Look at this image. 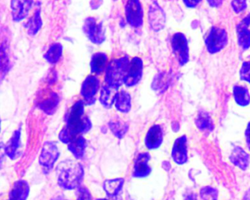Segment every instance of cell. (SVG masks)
<instances>
[{
  "mask_svg": "<svg viewBox=\"0 0 250 200\" xmlns=\"http://www.w3.org/2000/svg\"><path fill=\"white\" fill-rule=\"evenodd\" d=\"M85 105L84 100H80L70 109L67 115L66 125L59 134L60 140L64 144H69L74 139L83 136L91 128V122L84 114Z\"/></svg>",
  "mask_w": 250,
  "mask_h": 200,
  "instance_id": "cell-1",
  "label": "cell"
},
{
  "mask_svg": "<svg viewBox=\"0 0 250 200\" xmlns=\"http://www.w3.org/2000/svg\"><path fill=\"white\" fill-rule=\"evenodd\" d=\"M58 185L66 190L79 188L84 178V169L77 160H65L57 166Z\"/></svg>",
  "mask_w": 250,
  "mask_h": 200,
  "instance_id": "cell-2",
  "label": "cell"
},
{
  "mask_svg": "<svg viewBox=\"0 0 250 200\" xmlns=\"http://www.w3.org/2000/svg\"><path fill=\"white\" fill-rule=\"evenodd\" d=\"M129 63L130 60L128 56L121 57L112 60L108 64L105 71V83L119 89L124 84V80L126 77Z\"/></svg>",
  "mask_w": 250,
  "mask_h": 200,
  "instance_id": "cell-3",
  "label": "cell"
},
{
  "mask_svg": "<svg viewBox=\"0 0 250 200\" xmlns=\"http://www.w3.org/2000/svg\"><path fill=\"white\" fill-rule=\"evenodd\" d=\"M205 43L208 52L210 54L218 53L228 45V33L220 27H213L209 31Z\"/></svg>",
  "mask_w": 250,
  "mask_h": 200,
  "instance_id": "cell-4",
  "label": "cell"
},
{
  "mask_svg": "<svg viewBox=\"0 0 250 200\" xmlns=\"http://www.w3.org/2000/svg\"><path fill=\"white\" fill-rule=\"evenodd\" d=\"M83 30L89 40L94 44H102L106 40V30L103 23L93 17L86 19Z\"/></svg>",
  "mask_w": 250,
  "mask_h": 200,
  "instance_id": "cell-5",
  "label": "cell"
},
{
  "mask_svg": "<svg viewBox=\"0 0 250 200\" xmlns=\"http://www.w3.org/2000/svg\"><path fill=\"white\" fill-rule=\"evenodd\" d=\"M172 52L180 65H186L189 60L188 40L182 33H176L171 39Z\"/></svg>",
  "mask_w": 250,
  "mask_h": 200,
  "instance_id": "cell-6",
  "label": "cell"
},
{
  "mask_svg": "<svg viewBox=\"0 0 250 200\" xmlns=\"http://www.w3.org/2000/svg\"><path fill=\"white\" fill-rule=\"evenodd\" d=\"M59 156V150L55 142L48 141L45 143L39 158V163L44 173L51 172Z\"/></svg>",
  "mask_w": 250,
  "mask_h": 200,
  "instance_id": "cell-7",
  "label": "cell"
},
{
  "mask_svg": "<svg viewBox=\"0 0 250 200\" xmlns=\"http://www.w3.org/2000/svg\"><path fill=\"white\" fill-rule=\"evenodd\" d=\"M127 22L134 28H140L144 22V11L140 0H128L125 8Z\"/></svg>",
  "mask_w": 250,
  "mask_h": 200,
  "instance_id": "cell-8",
  "label": "cell"
},
{
  "mask_svg": "<svg viewBox=\"0 0 250 200\" xmlns=\"http://www.w3.org/2000/svg\"><path fill=\"white\" fill-rule=\"evenodd\" d=\"M143 61L139 57H134L130 60L128 72L124 80V84L126 87H132L137 85L142 80L143 74Z\"/></svg>",
  "mask_w": 250,
  "mask_h": 200,
  "instance_id": "cell-9",
  "label": "cell"
},
{
  "mask_svg": "<svg viewBox=\"0 0 250 200\" xmlns=\"http://www.w3.org/2000/svg\"><path fill=\"white\" fill-rule=\"evenodd\" d=\"M100 88V80L94 75H90L84 80L82 84L81 96L86 104L95 103V97Z\"/></svg>",
  "mask_w": 250,
  "mask_h": 200,
  "instance_id": "cell-10",
  "label": "cell"
},
{
  "mask_svg": "<svg viewBox=\"0 0 250 200\" xmlns=\"http://www.w3.org/2000/svg\"><path fill=\"white\" fill-rule=\"evenodd\" d=\"M35 0H11V10L13 20L20 22L25 20L33 8Z\"/></svg>",
  "mask_w": 250,
  "mask_h": 200,
  "instance_id": "cell-11",
  "label": "cell"
},
{
  "mask_svg": "<svg viewBox=\"0 0 250 200\" xmlns=\"http://www.w3.org/2000/svg\"><path fill=\"white\" fill-rule=\"evenodd\" d=\"M149 24L155 32L160 31L166 24V16L162 8L156 2L150 5L148 11Z\"/></svg>",
  "mask_w": 250,
  "mask_h": 200,
  "instance_id": "cell-12",
  "label": "cell"
},
{
  "mask_svg": "<svg viewBox=\"0 0 250 200\" xmlns=\"http://www.w3.org/2000/svg\"><path fill=\"white\" fill-rule=\"evenodd\" d=\"M237 42L242 50L250 48V14L243 19L236 27Z\"/></svg>",
  "mask_w": 250,
  "mask_h": 200,
  "instance_id": "cell-13",
  "label": "cell"
},
{
  "mask_svg": "<svg viewBox=\"0 0 250 200\" xmlns=\"http://www.w3.org/2000/svg\"><path fill=\"white\" fill-rule=\"evenodd\" d=\"M150 156L148 153H142L137 156L134 160L133 176L137 178H144L148 176L151 172V168L149 166Z\"/></svg>",
  "mask_w": 250,
  "mask_h": 200,
  "instance_id": "cell-14",
  "label": "cell"
},
{
  "mask_svg": "<svg viewBox=\"0 0 250 200\" xmlns=\"http://www.w3.org/2000/svg\"><path fill=\"white\" fill-rule=\"evenodd\" d=\"M172 158L178 164H184L188 160L187 138L182 136L175 140L172 149Z\"/></svg>",
  "mask_w": 250,
  "mask_h": 200,
  "instance_id": "cell-15",
  "label": "cell"
},
{
  "mask_svg": "<svg viewBox=\"0 0 250 200\" xmlns=\"http://www.w3.org/2000/svg\"><path fill=\"white\" fill-rule=\"evenodd\" d=\"M163 141V131L159 125H153L149 128L145 138L146 147L149 150H156Z\"/></svg>",
  "mask_w": 250,
  "mask_h": 200,
  "instance_id": "cell-16",
  "label": "cell"
},
{
  "mask_svg": "<svg viewBox=\"0 0 250 200\" xmlns=\"http://www.w3.org/2000/svg\"><path fill=\"white\" fill-rule=\"evenodd\" d=\"M124 185V179L121 178L106 180L104 182V189L110 200H118V197H121Z\"/></svg>",
  "mask_w": 250,
  "mask_h": 200,
  "instance_id": "cell-17",
  "label": "cell"
},
{
  "mask_svg": "<svg viewBox=\"0 0 250 200\" xmlns=\"http://www.w3.org/2000/svg\"><path fill=\"white\" fill-rule=\"evenodd\" d=\"M21 127L17 131H14L12 137L7 142L5 147V153L11 159H17L20 154V149L21 147Z\"/></svg>",
  "mask_w": 250,
  "mask_h": 200,
  "instance_id": "cell-18",
  "label": "cell"
},
{
  "mask_svg": "<svg viewBox=\"0 0 250 200\" xmlns=\"http://www.w3.org/2000/svg\"><path fill=\"white\" fill-rule=\"evenodd\" d=\"M107 55L104 52H97L92 56L90 61V70L91 73L95 75H100L104 71H106L108 64Z\"/></svg>",
  "mask_w": 250,
  "mask_h": 200,
  "instance_id": "cell-19",
  "label": "cell"
},
{
  "mask_svg": "<svg viewBox=\"0 0 250 200\" xmlns=\"http://www.w3.org/2000/svg\"><path fill=\"white\" fill-rule=\"evenodd\" d=\"M30 186L25 180H18L14 184L9 194V200H27Z\"/></svg>",
  "mask_w": 250,
  "mask_h": 200,
  "instance_id": "cell-20",
  "label": "cell"
},
{
  "mask_svg": "<svg viewBox=\"0 0 250 200\" xmlns=\"http://www.w3.org/2000/svg\"><path fill=\"white\" fill-rule=\"evenodd\" d=\"M118 93V88L106 84L102 87L101 90L100 100L101 103L106 109H110L112 105L115 103V99Z\"/></svg>",
  "mask_w": 250,
  "mask_h": 200,
  "instance_id": "cell-21",
  "label": "cell"
},
{
  "mask_svg": "<svg viewBox=\"0 0 250 200\" xmlns=\"http://www.w3.org/2000/svg\"><path fill=\"white\" fill-rule=\"evenodd\" d=\"M26 30L30 36H36L42 27V19L41 15L40 5H37L35 9L33 17L29 19L25 25Z\"/></svg>",
  "mask_w": 250,
  "mask_h": 200,
  "instance_id": "cell-22",
  "label": "cell"
},
{
  "mask_svg": "<svg viewBox=\"0 0 250 200\" xmlns=\"http://www.w3.org/2000/svg\"><path fill=\"white\" fill-rule=\"evenodd\" d=\"M230 160L235 166L243 170H245L250 163V156L241 147H236L232 150Z\"/></svg>",
  "mask_w": 250,
  "mask_h": 200,
  "instance_id": "cell-23",
  "label": "cell"
},
{
  "mask_svg": "<svg viewBox=\"0 0 250 200\" xmlns=\"http://www.w3.org/2000/svg\"><path fill=\"white\" fill-rule=\"evenodd\" d=\"M87 146V141L83 136L74 139L68 144V150L77 159H82L84 156Z\"/></svg>",
  "mask_w": 250,
  "mask_h": 200,
  "instance_id": "cell-24",
  "label": "cell"
},
{
  "mask_svg": "<svg viewBox=\"0 0 250 200\" xmlns=\"http://www.w3.org/2000/svg\"><path fill=\"white\" fill-rule=\"evenodd\" d=\"M115 105L117 110L122 113L129 112L131 107V99L129 93L125 90L118 92L115 99Z\"/></svg>",
  "mask_w": 250,
  "mask_h": 200,
  "instance_id": "cell-25",
  "label": "cell"
},
{
  "mask_svg": "<svg viewBox=\"0 0 250 200\" xmlns=\"http://www.w3.org/2000/svg\"><path fill=\"white\" fill-rule=\"evenodd\" d=\"M233 97L235 103L240 106H248L250 103V94L245 86L235 85L233 87Z\"/></svg>",
  "mask_w": 250,
  "mask_h": 200,
  "instance_id": "cell-26",
  "label": "cell"
},
{
  "mask_svg": "<svg viewBox=\"0 0 250 200\" xmlns=\"http://www.w3.org/2000/svg\"><path fill=\"white\" fill-rule=\"evenodd\" d=\"M62 52H63V47L61 43H53L51 45L43 58L46 60V62L54 65V64L58 63L59 62L61 57H62Z\"/></svg>",
  "mask_w": 250,
  "mask_h": 200,
  "instance_id": "cell-27",
  "label": "cell"
},
{
  "mask_svg": "<svg viewBox=\"0 0 250 200\" xmlns=\"http://www.w3.org/2000/svg\"><path fill=\"white\" fill-rule=\"evenodd\" d=\"M58 103H59V97L57 93L52 92L48 95L46 99L40 102L39 106L46 114L52 115L58 107Z\"/></svg>",
  "mask_w": 250,
  "mask_h": 200,
  "instance_id": "cell-28",
  "label": "cell"
},
{
  "mask_svg": "<svg viewBox=\"0 0 250 200\" xmlns=\"http://www.w3.org/2000/svg\"><path fill=\"white\" fill-rule=\"evenodd\" d=\"M196 125L203 132H211L213 129V121L210 115L206 112H201L196 118Z\"/></svg>",
  "mask_w": 250,
  "mask_h": 200,
  "instance_id": "cell-29",
  "label": "cell"
},
{
  "mask_svg": "<svg viewBox=\"0 0 250 200\" xmlns=\"http://www.w3.org/2000/svg\"><path fill=\"white\" fill-rule=\"evenodd\" d=\"M109 125L111 131L117 138L122 139L128 129V124L121 120L111 121Z\"/></svg>",
  "mask_w": 250,
  "mask_h": 200,
  "instance_id": "cell-30",
  "label": "cell"
},
{
  "mask_svg": "<svg viewBox=\"0 0 250 200\" xmlns=\"http://www.w3.org/2000/svg\"><path fill=\"white\" fill-rule=\"evenodd\" d=\"M168 77L165 74L158 76L157 78L153 81V87L155 90L159 92H164L168 86Z\"/></svg>",
  "mask_w": 250,
  "mask_h": 200,
  "instance_id": "cell-31",
  "label": "cell"
},
{
  "mask_svg": "<svg viewBox=\"0 0 250 200\" xmlns=\"http://www.w3.org/2000/svg\"><path fill=\"white\" fill-rule=\"evenodd\" d=\"M200 197L203 200H217L218 191L212 187H204L200 190Z\"/></svg>",
  "mask_w": 250,
  "mask_h": 200,
  "instance_id": "cell-32",
  "label": "cell"
},
{
  "mask_svg": "<svg viewBox=\"0 0 250 200\" xmlns=\"http://www.w3.org/2000/svg\"><path fill=\"white\" fill-rule=\"evenodd\" d=\"M239 74L241 80L250 84V61L243 62Z\"/></svg>",
  "mask_w": 250,
  "mask_h": 200,
  "instance_id": "cell-33",
  "label": "cell"
},
{
  "mask_svg": "<svg viewBox=\"0 0 250 200\" xmlns=\"http://www.w3.org/2000/svg\"><path fill=\"white\" fill-rule=\"evenodd\" d=\"M231 6L235 14L244 12L247 8V0H232Z\"/></svg>",
  "mask_w": 250,
  "mask_h": 200,
  "instance_id": "cell-34",
  "label": "cell"
},
{
  "mask_svg": "<svg viewBox=\"0 0 250 200\" xmlns=\"http://www.w3.org/2000/svg\"><path fill=\"white\" fill-rule=\"evenodd\" d=\"M77 200H93L90 191L85 187H80L77 192Z\"/></svg>",
  "mask_w": 250,
  "mask_h": 200,
  "instance_id": "cell-35",
  "label": "cell"
},
{
  "mask_svg": "<svg viewBox=\"0 0 250 200\" xmlns=\"http://www.w3.org/2000/svg\"><path fill=\"white\" fill-rule=\"evenodd\" d=\"M203 0H183L184 5L188 8H194L202 2Z\"/></svg>",
  "mask_w": 250,
  "mask_h": 200,
  "instance_id": "cell-36",
  "label": "cell"
},
{
  "mask_svg": "<svg viewBox=\"0 0 250 200\" xmlns=\"http://www.w3.org/2000/svg\"><path fill=\"white\" fill-rule=\"evenodd\" d=\"M208 4L212 8H217L222 6L224 0H206Z\"/></svg>",
  "mask_w": 250,
  "mask_h": 200,
  "instance_id": "cell-37",
  "label": "cell"
},
{
  "mask_svg": "<svg viewBox=\"0 0 250 200\" xmlns=\"http://www.w3.org/2000/svg\"><path fill=\"white\" fill-rule=\"evenodd\" d=\"M246 140H247V147H248L249 150H250V122H249L248 125H247V130L245 132Z\"/></svg>",
  "mask_w": 250,
  "mask_h": 200,
  "instance_id": "cell-38",
  "label": "cell"
},
{
  "mask_svg": "<svg viewBox=\"0 0 250 200\" xmlns=\"http://www.w3.org/2000/svg\"><path fill=\"white\" fill-rule=\"evenodd\" d=\"M185 200H197V195L194 194H191L186 197Z\"/></svg>",
  "mask_w": 250,
  "mask_h": 200,
  "instance_id": "cell-39",
  "label": "cell"
},
{
  "mask_svg": "<svg viewBox=\"0 0 250 200\" xmlns=\"http://www.w3.org/2000/svg\"><path fill=\"white\" fill-rule=\"evenodd\" d=\"M242 200H250V188L246 192V194H244Z\"/></svg>",
  "mask_w": 250,
  "mask_h": 200,
  "instance_id": "cell-40",
  "label": "cell"
},
{
  "mask_svg": "<svg viewBox=\"0 0 250 200\" xmlns=\"http://www.w3.org/2000/svg\"><path fill=\"white\" fill-rule=\"evenodd\" d=\"M65 200V199H64V198H62V197H59V198L55 199V200Z\"/></svg>",
  "mask_w": 250,
  "mask_h": 200,
  "instance_id": "cell-41",
  "label": "cell"
},
{
  "mask_svg": "<svg viewBox=\"0 0 250 200\" xmlns=\"http://www.w3.org/2000/svg\"><path fill=\"white\" fill-rule=\"evenodd\" d=\"M106 200V199H99V200Z\"/></svg>",
  "mask_w": 250,
  "mask_h": 200,
  "instance_id": "cell-42",
  "label": "cell"
}]
</instances>
